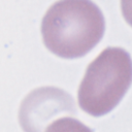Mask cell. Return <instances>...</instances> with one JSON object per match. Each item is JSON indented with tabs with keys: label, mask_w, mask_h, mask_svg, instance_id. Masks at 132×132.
<instances>
[{
	"label": "cell",
	"mask_w": 132,
	"mask_h": 132,
	"mask_svg": "<svg viewBox=\"0 0 132 132\" xmlns=\"http://www.w3.org/2000/svg\"><path fill=\"white\" fill-rule=\"evenodd\" d=\"M121 9L124 19L132 27V0H121Z\"/></svg>",
	"instance_id": "5b68a950"
},
{
	"label": "cell",
	"mask_w": 132,
	"mask_h": 132,
	"mask_svg": "<svg viewBox=\"0 0 132 132\" xmlns=\"http://www.w3.org/2000/svg\"><path fill=\"white\" fill-rule=\"evenodd\" d=\"M104 29L103 14L91 0H59L47 9L41 22L44 45L65 59L88 54L101 40Z\"/></svg>",
	"instance_id": "6da1fadb"
},
{
	"label": "cell",
	"mask_w": 132,
	"mask_h": 132,
	"mask_svg": "<svg viewBox=\"0 0 132 132\" xmlns=\"http://www.w3.org/2000/svg\"><path fill=\"white\" fill-rule=\"evenodd\" d=\"M132 84V59L122 47H106L88 66L79 85L80 108L93 117L112 110Z\"/></svg>",
	"instance_id": "7a4b0ae2"
},
{
	"label": "cell",
	"mask_w": 132,
	"mask_h": 132,
	"mask_svg": "<svg viewBox=\"0 0 132 132\" xmlns=\"http://www.w3.org/2000/svg\"><path fill=\"white\" fill-rule=\"evenodd\" d=\"M44 132H93V131L80 121L71 117H64L52 122L47 126Z\"/></svg>",
	"instance_id": "277c9868"
},
{
	"label": "cell",
	"mask_w": 132,
	"mask_h": 132,
	"mask_svg": "<svg viewBox=\"0 0 132 132\" xmlns=\"http://www.w3.org/2000/svg\"><path fill=\"white\" fill-rule=\"evenodd\" d=\"M61 111L74 112L72 97L57 88H39L23 101L19 119L26 132H42V127Z\"/></svg>",
	"instance_id": "3957f363"
}]
</instances>
